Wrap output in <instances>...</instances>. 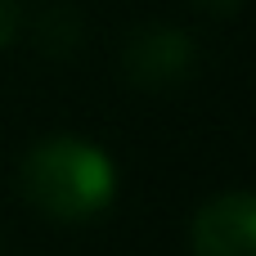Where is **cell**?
Wrapping results in <instances>:
<instances>
[{
    "label": "cell",
    "instance_id": "3",
    "mask_svg": "<svg viewBox=\"0 0 256 256\" xmlns=\"http://www.w3.org/2000/svg\"><path fill=\"white\" fill-rule=\"evenodd\" d=\"M194 256H256V189L207 198L189 225Z\"/></svg>",
    "mask_w": 256,
    "mask_h": 256
},
{
    "label": "cell",
    "instance_id": "4",
    "mask_svg": "<svg viewBox=\"0 0 256 256\" xmlns=\"http://www.w3.org/2000/svg\"><path fill=\"white\" fill-rule=\"evenodd\" d=\"M36 45H40L45 54H72V50L81 45V22H76V14H68V9L45 14V18L36 22Z\"/></svg>",
    "mask_w": 256,
    "mask_h": 256
},
{
    "label": "cell",
    "instance_id": "5",
    "mask_svg": "<svg viewBox=\"0 0 256 256\" xmlns=\"http://www.w3.org/2000/svg\"><path fill=\"white\" fill-rule=\"evenodd\" d=\"M18 36V4L14 0H0V50Z\"/></svg>",
    "mask_w": 256,
    "mask_h": 256
},
{
    "label": "cell",
    "instance_id": "2",
    "mask_svg": "<svg viewBox=\"0 0 256 256\" xmlns=\"http://www.w3.org/2000/svg\"><path fill=\"white\" fill-rule=\"evenodd\" d=\"M198 68V45L184 27L171 22H144L122 45V72L140 90H171L189 81Z\"/></svg>",
    "mask_w": 256,
    "mask_h": 256
},
{
    "label": "cell",
    "instance_id": "1",
    "mask_svg": "<svg viewBox=\"0 0 256 256\" xmlns=\"http://www.w3.org/2000/svg\"><path fill=\"white\" fill-rule=\"evenodd\" d=\"M22 198L54 216V220H90L112 207L117 198V166L112 158L76 135H50L36 140L18 166Z\"/></svg>",
    "mask_w": 256,
    "mask_h": 256
},
{
    "label": "cell",
    "instance_id": "6",
    "mask_svg": "<svg viewBox=\"0 0 256 256\" xmlns=\"http://www.w3.org/2000/svg\"><path fill=\"white\" fill-rule=\"evenodd\" d=\"M194 4H198V9H207V14H220V18H225V14H238L248 0H194Z\"/></svg>",
    "mask_w": 256,
    "mask_h": 256
}]
</instances>
